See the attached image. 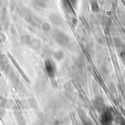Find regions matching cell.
<instances>
[{"instance_id":"obj_1","label":"cell","mask_w":125,"mask_h":125,"mask_svg":"<svg viewBox=\"0 0 125 125\" xmlns=\"http://www.w3.org/2000/svg\"><path fill=\"white\" fill-rule=\"evenodd\" d=\"M45 69L47 71V73L49 76H53L54 75V69L52 63L50 61H47L45 62Z\"/></svg>"}]
</instances>
